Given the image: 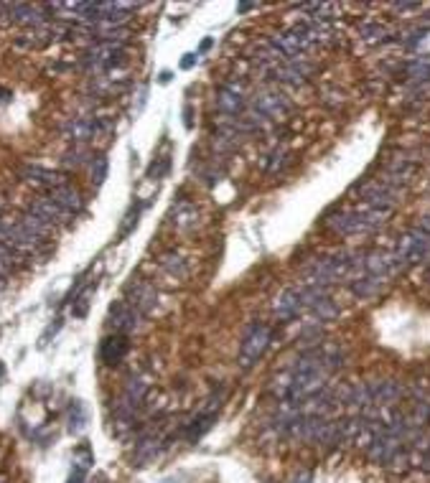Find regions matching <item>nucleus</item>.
Returning <instances> with one entry per match:
<instances>
[{"label": "nucleus", "mask_w": 430, "mask_h": 483, "mask_svg": "<svg viewBox=\"0 0 430 483\" xmlns=\"http://www.w3.org/2000/svg\"><path fill=\"white\" fill-rule=\"evenodd\" d=\"M145 397H148V382H145L143 376H130L125 382L122 394L115 400V425L120 428V432L132 428V423H135Z\"/></svg>", "instance_id": "obj_1"}, {"label": "nucleus", "mask_w": 430, "mask_h": 483, "mask_svg": "<svg viewBox=\"0 0 430 483\" xmlns=\"http://www.w3.org/2000/svg\"><path fill=\"white\" fill-rule=\"evenodd\" d=\"M270 341H273V329L265 323H252L245 339H242V346H239V366L242 369L255 366L263 359V354L268 351Z\"/></svg>", "instance_id": "obj_2"}, {"label": "nucleus", "mask_w": 430, "mask_h": 483, "mask_svg": "<svg viewBox=\"0 0 430 483\" xmlns=\"http://www.w3.org/2000/svg\"><path fill=\"white\" fill-rule=\"evenodd\" d=\"M112 130V122L108 117H90V115H79V117H72L61 127L64 137L74 145H84L90 143L92 137H100L105 132Z\"/></svg>", "instance_id": "obj_3"}, {"label": "nucleus", "mask_w": 430, "mask_h": 483, "mask_svg": "<svg viewBox=\"0 0 430 483\" xmlns=\"http://www.w3.org/2000/svg\"><path fill=\"white\" fill-rule=\"evenodd\" d=\"M125 56V43H110V41H95L82 54V66L90 72H108L115 64H120Z\"/></svg>", "instance_id": "obj_4"}, {"label": "nucleus", "mask_w": 430, "mask_h": 483, "mask_svg": "<svg viewBox=\"0 0 430 483\" xmlns=\"http://www.w3.org/2000/svg\"><path fill=\"white\" fill-rule=\"evenodd\" d=\"M394 252L402 255L407 260V265H420L430 260V237L425 232H420L418 227L407 229L402 237H397Z\"/></svg>", "instance_id": "obj_5"}, {"label": "nucleus", "mask_w": 430, "mask_h": 483, "mask_svg": "<svg viewBox=\"0 0 430 483\" xmlns=\"http://www.w3.org/2000/svg\"><path fill=\"white\" fill-rule=\"evenodd\" d=\"M268 74L273 82L278 84H285V87H303L313 74V64L311 61H305V56L293 61H280V64H275L273 69H268Z\"/></svg>", "instance_id": "obj_6"}, {"label": "nucleus", "mask_w": 430, "mask_h": 483, "mask_svg": "<svg viewBox=\"0 0 430 483\" xmlns=\"http://www.w3.org/2000/svg\"><path fill=\"white\" fill-rule=\"evenodd\" d=\"M214 105L224 117H239V115L247 110V97H245V84L242 82H224L219 87L214 97Z\"/></svg>", "instance_id": "obj_7"}, {"label": "nucleus", "mask_w": 430, "mask_h": 483, "mask_svg": "<svg viewBox=\"0 0 430 483\" xmlns=\"http://www.w3.org/2000/svg\"><path fill=\"white\" fill-rule=\"evenodd\" d=\"M250 107L255 110V112L265 115L268 120H280L293 110V102L288 100L280 90H260L252 97Z\"/></svg>", "instance_id": "obj_8"}, {"label": "nucleus", "mask_w": 430, "mask_h": 483, "mask_svg": "<svg viewBox=\"0 0 430 483\" xmlns=\"http://www.w3.org/2000/svg\"><path fill=\"white\" fill-rule=\"evenodd\" d=\"M140 318L143 316H140V313H137L127 300H115L108 310L110 329H112L115 334H122V336H130L132 331L140 329Z\"/></svg>", "instance_id": "obj_9"}, {"label": "nucleus", "mask_w": 430, "mask_h": 483, "mask_svg": "<svg viewBox=\"0 0 430 483\" xmlns=\"http://www.w3.org/2000/svg\"><path fill=\"white\" fill-rule=\"evenodd\" d=\"M125 300L137 310V313H140V316H148V313H153L156 305H158V292L150 282L130 280L125 287Z\"/></svg>", "instance_id": "obj_10"}, {"label": "nucleus", "mask_w": 430, "mask_h": 483, "mask_svg": "<svg viewBox=\"0 0 430 483\" xmlns=\"http://www.w3.org/2000/svg\"><path fill=\"white\" fill-rule=\"evenodd\" d=\"M48 6H31V3H8V18L13 23L28 26V28H38V26L48 23Z\"/></svg>", "instance_id": "obj_11"}, {"label": "nucleus", "mask_w": 430, "mask_h": 483, "mask_svg": "<svg viewBox=\"0 0 430 483\" xmlns=\"http://www.w3.org/2000/svg\"><path fill=\"white\" fill-rule=\"evenodd\" d=\"M273 313L278 321H293L300 313H305L303 305V295H300V287H285V290L275 298L273 303Z\"/></svg>", "instance_id": "obj_12"}, {"label": "nucleus", "mask_w": 430, "mask_h": 483, "mask_svg": "<svg viewBox=\"0 0 430 483\" xmlns=\"http://www.w3.org/2000/svg\"><path fill=\"white\" fill-rule=\"evenodd\" d=\"M372 405L377 407H397V402L405 397V387L394 379H374L369 382Z\"/></svg>", "instance_id": "obj_13"}, {"label": "nucleus", "mask_w": 430, "mask_h": 483, "mask_svg": "<svg viewBox=\"0 0 430 483\" xmlns=\"http://www.w3.org/2000/svg\"><path fill=\"white\" fill-rule=\"evenodd\" d=\"M402 445L405 442L400 440V437H394V435H387V432H377V437L372 440V445L367 447V458L372 460V463L377 465H387V460L392 458L397 450H402Z\"/></svg>", "instance_id": "obj_14"}, {"label": "nucleus", "mask_w": 430, "mask_h": 483, "mask_svg": "<svg viewBox=\"0 0 430 483\" xmlns=\"http://www.w3.org/2000/svg\"><path fill=\"white\" fill-rule=\"evenodd\" d=\"M21 179L28 181V184H36V186H43V189H56V186H64L66 179L61 174H56V171H51V168H43L38 166V163H26V166H21Z\"/></svg>", "instance_id": "obj_15"}, {"label": "nucleus", "mask_w": 430, "mask_h": 483, "mask_svg": "<svg viewBox=\"0 0 430 483\" xmlns=\"http://www.w3.org/2000/svg\"><path fill=\"white\" fill-rule=\"evenodd\" d=\"M163 450V437L156 432H143L137 437L135 450H132V465H148L161 455Z\"/></svg>", "instance_id": "obj_16"}, {"label": "nucleus", "mask_w": 430, "mask_h": 483, "mask_svg": "<svg viewBox=\"0 0 430 483\" xmlns=\"http://www.w3.org/2000/svg\"><path fill=\"white\" fill-rule=\"evenodd\" d=\"M28 211H33L36 216H41L43 221H48L51 227H66L69 221L74 219L69 211H64L59 206V203H54L48 196H43V198H36V201L31 203L28 206Z\"/></svg>", "instance_id": "obj_17"}, {"label": "nucleus", "mask_w": 430, "mask_h": 483, "mask_svg": "<svg viewBox=\"0 0 430 483\" xmlns=\"http://www.w3.org/2000/svg\"><path fill=\"white\" fill-rule=\"evenodd\" d=\"M48 198L54 203H59L61 209L69 211V214H79V211L84 209V196L74 189V186L64 184V186H56V189H51L48 191Z\"/></svg>", "instance_id": "obj_18"}, {"label": "nucleus", "mask_w": 430, "mask_h": 483, "mask_svg": "<svg viewBox=\"0 0 430 483\" xmlns=\"http://www.w3.org/2000/svg\"><path fill=\"white\" fill-rule=\"evenodd\" d=\"M352 292L357 295L359 300H372V298H379L384 290H387V280L382 277H372V275H359L349 282Z\"/></svg>", "instance_id": "obj_19"}, {"label": "nucleus", "mask_w": 430, "mask_h": 483, "mask_svg": "<svg viewBox=\"0 0 430 483\" xmlns=\"http://www.w3.org/2000/svg\"><path fill=\"white\" fill-rule=\"evenodd\" d=\"M127 349H130V341H127V336L115 334V336H108V339L102 341L100 356H102V361H105V364H120V361L125 359Z\"/></svg>", "instance_id": "obj_20"}, {"label": "nucleus", "mask_w": 430, "mask_h": 483, "mask_svg": "<svg viewBox=\"0 0 430 483\" xmlns=\"http://www.w3.org/2000/svg\"><path fill=\"white\" fill-rule=\"evenodd\" d=\"M19 224H21V227H23L28 234H33V237L43 239V242H46V239L51 237V234H54V229H56V227H51L48 221H43L41 216L33 214V211H26V214H21V216H19Z\"/></svg>", "instance_id": "obj_21"}, {"label": "nucleus", "mask_w": 430, "mask_h": 483, "mask_svg": "<svg viewBox=\"0 0 430 483\" xmlns=\"http://www.w3.org/2000/svg\"><path fill=\"white\" fill-rule=\"evenodd\" d=\"M171 221H174L176 229H194L199 224V211L194 203L189 201H181L179 206H174V211H171Z\"/></svg>", "instance_id": "obj_22"}, {"label": "nucleus", "mask_w": 430, "mask_h": 483, "mask_svg": "<svg viewBox=\"0 0 430 483\" xmlns=\"http://www.w3.org/2000/svg\"><path fill=\"white\" fill-rule=\"evenodd\" d=\"M214 420H216L214 412H204V415H199L196 420H192V423L184 428V437H186V440H192V442L199 440L204 432H209L211 425H214Z\"/></svg>", "instance_id": "obj_23"}, {"label": "nucleus", "mask_w": 430, "mask_h": 483, "mask_svg": "<svg viewBox=\"0 0 430 483\" xmlns=\"http://www.w3.org/2000/svg\"><path fill=\"white\" fill-rule=\"evenodd\" d=\"M357 33H359V38L365 43H384L387 41V28H384L382 23H377V21H365V23H359V28H357Z\"/></svg>", "instance_id": "obj_24"}, {"label": "nucleus", "mask_w": 430, "mask_h": 483, "mask_svg": "<svg viewBox=\"0 0 430 483\" xmlns=\"http://www.w3.org/2000/svg\"><path fill=\"white\" fill-rule=\"evenodd\" d=\"M158 262H161V267L166 270L171 277H176V280H181V277L189 275V265H186V260L179 252H166V255H161Z\"/></svg>", "instance_id": "obj_25"}, {"label": "nucleus", "mask_w": 430, "mask_h": 483, "mask_svg": "<svg viewBox=\"0 0 430 483\" xmlns=\"http://www.w3.org/2000/svg\"><path fill=\"white\" fill-rule=\"evenodd\" d=\"M308 313H311L316 323H329L334 321V318H339V305H336L329 295V298H321L318 303H313L311 308H308Z\"/></svg>", "instance_id": "obj_26"}, {"label": "nucleus", "mask_w": 430, "mask_h": 483, "mask_svg": "<svg viewBox=\"0 0 430 483\" xmlns=\"http://www.w3.org/2000/svg\"><path fill=\"white\" fill-rule=\"evenodd\" d=\"M21 260H23V255H21V252H16L13 247H8V245H3V242H0V277H3V280H6L13 270L19 267Z\"/></svg>", "instance_id": "obj_27"}, {"label": "nucleus", "mask_w": 430, "mask_h": 483, "mask_svg": "<svg viewBox=\"0 0 430 483\" xmlns=\"http://www.w3.org/2000/svg\"><path fill=\"white\" fill-rule=\"evenodd\" d=\"M92 158H95V155L84 148V145H77V148L66 150V153L61 155V166L64 168H82V166H87V163H92Z\"/></svg>", "instance_id": "obj_28"}, {"label": "nucleus", "mask_w": 430, "mask_h": 483, "mask_svg": "<svg viewBox=\"0 0 430 483\" xmlns=\"http://www.w3.org/2000/svg\"><path fill=\"white\" fill-rule=\"evenodd\" d=\"M288 158H290V153H288L285 148H275L268 153V158H265V174H280L283 168H285Z\"/></svg>", "instance_id": "obj_29"}, {"label": "nucleus", "mask_w": 430, "mask_h": 483, "mask_svg": "<svg viewBox=\"0 0 430 483\" xmlns=\"http://www.w3.org/2000/svg\"><path fill=\"white\" fill-rule=\"evenodd\" d=\"M108 171H110V161L108 155H95L90 163V174H92V186H102L105 179H108Z\"/></svg>", "instance_id": "obj_30"}, {"label": "nucleus", "mask_w": 430, "mask_h": 483, "mask_svg": "<svg viewBox=\"0 0 430 483\" xmlns=\"http://www.w3.org/2000/svg\"><path fill=\"white\" fill-rule=\"evenodd\" d=\"M387 468L392 473H407L412 468V460H410V450H397V453L392 455V458L387 460Z\"/></svg>", "instance_id": "obj_31"}, {"label": "nucleus", "mask_w": 430, "mask_h": 483, "mask_svg": "<svg viewBox=\"0 0 430 483\" xmlns=\"http://www.w3.org/2000/svg\"><path fill=\"white\" fill-rule=\"evenodd\" d=\"M84 425H87V415H84L82 402H74V405L69 407V430H72V432H82Z\"/></svg>", "instance_id": "obj_32"}, {"label": "nucleus", "mask_w": 430, "mask_h": 483, "mask_svg": "<svg viewBox=\"0 0 430 483\" xmlns=\"http://www.w3.org/2000/svg\"><path fill=\"white\" fill-rule=\"evenodd\" d=\"M87 308H90V292H84V295H79V298L74 300L72 313L77 318H82V316H87Z\"/></svg>", "instance_id": "obj_33"}, {"label": "nucleus", "mask_w": 430, "mask_h": 483, "mask_svg": "<svg viewBox=\"0 0 430 483\" xmlns=\"http://www.w3.org/2000/svg\"><path fill=\"white\" fill-rule=\"evenodd\" d=\"M321 102L326 105V107H341L344 105V92H323Z\"/></svg>", "instance_id": "obj_34"}, {"label": "nucleus", "mask_w": 430, "mask_h": 483, "mask_svg": "<svg viewBox=\"0 0 430 483\" xmlns=\"http://www.w3.org/2000/svg\"><path fill=\"white\" fill-rule=\"evenodd\" d=\"M418 3H392V11L397 13H407V11H418Z\"/></svg>", "instance_id": "obj_35"}, {"label": "nucleus", "mask_w": 430, "mask_h": 483, "mask_svg": "<svg viewBox=\"0 0 430 483\" xmlns=\"http://www.w3.org/2000/svg\"><path fill=\"white\" fill-rule=\"evenodd\" d=\"M418 229H420V232H425V234L430 237V211H428V214H423V216L418 219Z\"/></svg>", "instance_id": "obj_36"}, {"label": "nucleus", "mask_w": 430, "mask_h": 483, "mask_svg": "<svg viewBox=\"0 0 430 483\" xmlns=\"http://www.w3.org/2000/svg\"><path fill=\"white\" fill-rule=\"evenodd\" d=\"M196 59H199L196 54H186L184 59H181V69H192V66L196 64Z\"/></svg>", "instance_id": "obj_37"}, {"label": "nucleus", "mask_w": 430, "mask_h": 483, "mask_svg": "<svg viewBox=\"0 0 430 483\" xmlns=\"http://www.w3.org/2000/svg\"><path fill=\"white\" fill-rule=\"evenodd\" d=\"M13 100V92L6 90V87H0V105H6V102Z\"/></svg>", "instance_id": "obj_38"}, {"label": "nucleus", "mask_w": 430, "mask_h": 483, "mask_svg": "<svg viewBox=\"0 0 430 483\" xmlns=\"http://www.w3.org/2000/svg\"><path fill=\"white\" fill-rule=\"evenodd\" d=\"M257 3H239L237 6V13H247V11H255Z\"/></svg>", "instance_id": "obj_39"}, {"label": "nucleus", "mask_w": 430, "mask_h": 483, "mask_svg": "<svg viewBox=\"0 0 430 483\" xmlns=\"http://www.w3.org/2000/svg\"><path fill=\"white\" fill-rule=\"evenodd\" d=\"M158 79H161L163 84H166V82H171V72H161V77H158Z\"/></svg>", "instance_id": "obj_40"}, {"label": "nucleus", "mask_w": 430, "mask_h": 483, "mask_svg": "<svg viewBox=\"0 0 430 483\" xmlns=\"http://www.w3.org/2000/svg\"><path fill=\"white\" fill-rule=\"evenodd\" d=\"M206 48H211V38H206V41L201 43V51H206Z\"/></svg>", "instance_id": "obj_41"}, {"label": "nucleus", "mask_w": 430, "mask_h": 483, "mask_svg": "<svg viewBox=\"0 0 430 483\" xmlns=\"http://www.w3.org/2000/svg\"><path fill=\"white\" fill-rule=\"evenodd\" d=\"M3 374H6V366L0 364V379H3Z\"/></svg>", "instance_id": "obj_42"}, {"label": "nucleus", "mask_w": 430, "mask_h": 483, "mask_svg": "<svg viewBox=\"0 0 430 483\" xmlns=\"http://www.w3.org/2000/svg\"><path fill=\"white\" fill-rule=\"evenodd\" d=\"M0 483H8V478H6V476H0Z\"/></svg>", "instance_id": "obj_43"}, {"label": "nucleus", "mask_w": 430, "mask_h": 483, "mask_svg": "<svg viewBox=\"0 0 430 483\" xmlns=\"http://www.w3.org/2000/svg\"><path fill=\"white\" fill-rule=\"evenodd\" d=\"M0 282H3V277H0Z\"/></svg>", "instance_id": "obj_44"}]
</instances>
